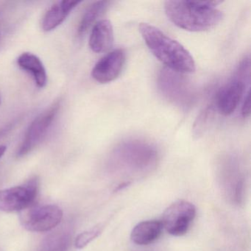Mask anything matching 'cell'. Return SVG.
Segmentation results:
<instances>
[{
    "instance_id": "obj_1",
    "label": "cell",
    "mask_w": 251,
    "mask_h": 251,
    "mask_svg": "<svg viewBox=\"0 0 251 251\" xmlns=\"http://www.w3.org/2000/svg\"><path fill=\"white\" fill-rule=\"evenodd\" d=\"M221 1H167L164 10L169 20L179 28L206 31L218 25L224 14L216 7Z\"/></svg>"
},
{
    "instance_id": "obj_2",
    "label": "cell",
    "mask_w": 251,
    "mask_h": 251,
    "mask_svg": "<svg viewBox=\"0 0 251 251\" xmlns=\"http://www.w3.org/2000/svg\"><path fill=\"white\" fill-rule=\"evenodd\" d=\"M139 32L151 52L167 68L182 74L195 71V60L181 44L148 23H141Z\"/></svg>"
},
{
    "instance_id": "obj_3",
    "label": "cell",
    "mask_w": 251,
    "mask_h": 251,
    "mask_svg": "<svg viewBox=\"0 0 251 251\" xmlns=\"http://www.w3.org/2000/svg\"><path fill=\"white\" fill-rule=\"evenodd\" d=\"M158 85L164 98L182 109H188L196 99L195 89L182 73L164 68L158 75Z\"/></svg>"
},
{
    "instance_id": "obj_4",
    "label": "cell",
    "mask_w": 251,
    "mask_h": 251,
    "mask_svg": "<svg viewBox=\"0 0 251 251\" xmlns=\"http://www.w3.org/2000/svg\"><path fill=\"white\" fill-rule=\"evenodd\" d=\"M61 101H55L30 123L17 150V158H23L37 148L46 137L61 108Z\"/></svg>"
},
{
    "instance_id": "obj_5",
    "label": "cell",
    "mask_w": 251,
    "mask_h": 251,
    "mask_svg": "<svg viewBox=\"0 0 251 251\" xmlns=\"http://www.w3.org/2000/svg\"><path fill=\"white\" fill-rule=\"evenodd\" d=\"M116 161L127 167H146L156 160L158 153L151 144L145 141L129 140L117 147L113 152Z\"/></svg>"
},
{
    "instance_id": "obj_6",
    "label": "cell",
    "mask_w": 251,
    "mask_h": 251,
    "mask_svg": "<svg viewBox=\"0 0 251 251\" xmlns=\"http://www.w3.org/2000/svg\"><path fill=\"white\" fill-rule=\"evenodd\" d=\"M39 187V179L34 177L25 184L0 190V210L15 212L29 208L36 201Z\"/></svg>"
},
{
    "instance_id": "obj_7",
    "label": "cell",
    "mask_w": 251,
    "mask_h": 251,
    "mask_svg": "<svg viewBox=\"0 0 251 251\" xmlns=\"http://www.w3.org/2000/svg\"><path fill=\"white\" fill-rule=\"evenodd\" d=\"M63 211L54 205L31 206L21 213L22 224L32 232H47L55 228L61 223Z\"/></svg>"
},
{
    "instance_id": "obj_8",
    "label": "cell",
    "mask_w": 251,
    "mask_h": 251,
    "mask_svg": "<svg viewBox=\"0 0 251 251\" xmlns=\"http://www.w3.org/2000/svg\"><path fill=\"white\" fill-rule=\"evenodd\" d=\"M195 217L196 208L192 202L178 201L164 211L161 222L170 234L180 236L187 233Z\"/></svg>"
},
{
    "instance_id": "obj_9",
    "label": "cell",
    "mask_w": 251,
    "mask_h": 251,
    "mask_svg": "<svg viewBox=\"0 0 251 251\" xmlns=\"http://www.w3.org/2000/svg\"><path fill=\"white\" fill-rule=\"evenodd\" d=\"M126 60V52L123 50L109 52L95 64L92 71V77L100 83L114 81L121 74Z\"/></svg>"
},
{
    "instance_id": "obj_10",
    "label": "cell",
    "mask_w": 251,
    "mask_h": 251,
    "mask_svg": "<svg viewBox=\"0 0 251 251\" xmlns=\"http://www.w3.org/2000/svg\"><path fill=\"white\" fill-rule=\"evenodd\" d=\"M245 82L235 78L223 86L217 98V109L223 116L234 112L245 92Z\"/></svg>"
},
{
    "instance_id": "obj_11",
    "label": "cell",
    "mask_w": 251,
    "mask_h": 251,
    "mask_svg": "<svg viewBox=\"0 0 251 251\" xmlns=\"http://www.w3.org/2000/svg\"><path fill=\"white\" fill-rule=\"evenodd\" d=\"M80 2V1H58L55 2L42 18V30L45 32L55 30L65 21L70 13Z\"/></svg>"
},
{
    "instance_id": "obj_12",
    "label": "cell",
    "mask_w": 251,
    "mask_h": 251,
    "mask_svg": "<svg viewBox=\"0 0 251 251\" xmlns=\"http://www.w3.org/2000/svg\"><path fill=\"white\" fill-rule=\"evenodd\" d=\"M114 44V28L109 20H102L93 26L89 38V47L93 52H105Z\"/></svg>"
},
{
    "instance_id": "obj_13",
    "label": "cell",
    "mask_w": 251,
    "mask_h": 251,
    "mask_svg": "<svg viewBox=\"0 0 251 251\" xmlns=\"http://www.w3.org/2000/svg\"><path fill=\"white\" fill-rule=\"evenodd\" d=\"M162 223L158 220H147L138 223L131 232L132 242L138 245L153 243L162 234Z\"/></svg>"
},
{
    "instance_id": "obj_14",
    "label": "cell",
    "mask_w": 251,
    "mask_h": 251,
    "mask_svg": "<svg viewBox=\"0 0 251 251\" xmlns=\"http://www.w3.org/2000/svg\"><path fill=\"white\" fill-rule=\"evenodd\" d=\"M19 67L31 75L39 88H45L48 83V75L43 63L39 57L31 52H23L17 58Z\"/></svg>"
},
{
    "instance_id": "obj_15",
    "label": "cell",
    "mask_w": 251,
    "mask_h": 251,
    "mask_svg": "<svg viewBox=\"0 0 251 251\" xmlns=\"http://www.w3.org/2000/svg\"><path fill=\"white\" fill-rule=\"evenodd\" d=\"M108 1H98L86 9L77 27V36L83 37L88 30L96 24V21L109 6Z\"/></svg>"
},
{
    "instance_id": "obj_16",
    "label": "cell",
    "mask_w": 251,
    "mask_h": 251,
    "mask_svg": "<svg viewBox=\"0 0 251 251\" xmlns=\"http://www.w3.org/2000/svg\"><path fill=\"white\" fill-rule=\"evenodd\" d=\"M71 243V235L66 230L56 231L47 236L37 251H67Z\"/></svg>"
},
{
    "instance_id": "obj_17",
    "label": "cell",
    "mask_w": 251,
    "mask_h": 251,
    "mask_svg": "<svg viewBox=\"0 0 251 251\" xmlns=\"http://www.w3.org/2000/svg\"><path fill=\"white\" fill-rule=\"evenodd\" d=\"M216 117V108L210 105L205 107L199 114L194 123L192 134L196 139L203 136L212 126Z\"/></svg>"
},
{
    "instance_id": "obj_18",
    "label": "cell",
    "mask_w": 251,
    "mask_h": 251,
    "mask_svg": "<svg viewBox=\"0 0 251 251\" xmlns=\"http://www.w3.org/2000/svg\"><path fill=\"white\" fill-rule=\"evenodd\" d=\"M102 226L98 225L95 227H92L90 230H86L83 233H80L75 241V245L78 249L85 248L89 245L92 241L96 239L100 236L102 230Z\"/></svg>"
},
{
    "instance_id": "obj_19",
    "label": "cell",
    "mask_w": 251,
    "mask_h": 251,
    "mask_svg": "<svg viewBox=\"0 0 251 251\" xmlns=\"http://www.w3.org/2000/svg\"><path fill=\"white\" fill-rule=\"evenodd\" d=\"M251 114V94L250 91L247 92L242 107V115L244 118H248Z\"/></svg>"
},
{
    "instance_id": "obj_20",
    "label": "cell",
    "mask_w": 251,
    "mask_h": 251,
    "mask_svg": "<svg viewBox=\"0 0 251 251\" xmlns=\"http://www.w3.org/2000/svg\"><path fill=\"white\" fill-rule=\"evenodd\" d=\"M7 148L5 145H1L0 146V159L3 156L5 152H6Z\"/></svg>"
},
{
    "instance_id": "obj_21",
    "label": "cell",
    "mask_w": 251,
    "mask_h": 251,
    "mask_svg": "<svg viewBox=\"0 0 251 251\" xmlns=\"http://www.w3.org/2000/svg\"><path fill=\"white\" fill-rule=\"evenodd\" d=\"M2 102V98H1V96H0V104Z\"/></svg>"
}]
</instances>
